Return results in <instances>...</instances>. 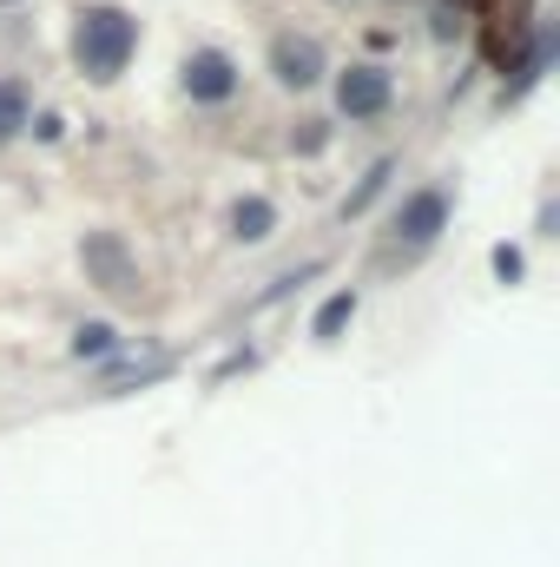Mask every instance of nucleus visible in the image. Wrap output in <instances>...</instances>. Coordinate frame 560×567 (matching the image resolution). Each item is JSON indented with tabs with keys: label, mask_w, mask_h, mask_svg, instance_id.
I'll list each match as a JSON object with an SVG mask.
<instances>
[{
	"label": "nucleus",
	"mask_w": 560,
	"mask_h": 567,
	"mask_svg": "<svg viewBox=\"0 0 560 567\" xmlns=\"http://www.w3.org/2000/svg\"><path fill=\"white\" fill-rule=\"evenodd\" d=\"M133 47H139V20H133V13H120V7H86V13H80L73 53H80V66H86L93 80H120L126 60H133Z\"/></svg>",
	"instance_id": "f257e3e1"
},
{
	"label": "nucleus",
	"mask_w": 560,
	"mask_h": 567,
	"mask_svg": "<svg viewBox=\"0 0 560 567\" xmlns=\"http://www.w3.org/2000/svg\"><path fill=\"white\" fill-rule=\"evenodd\" d=\"M390 100H396V86H390L383 66H350V73L336 80V106H343L350 120H376V113H390Z\"/></svg>",
	"instance_id": "f03ea898"
},
{
	"label": "nucleus",
	"mask_w": 560,
	"mask_h": 567,
	"mask_svg": "<svg viewBox=\"0 0 560 567\" xmlns=\"http://www.w3.org/2000/svg\"><path fill=\"white\" fill-rule=\"evenodd\" d=\"M185 93H191V100H205V106L231 100V93H238V66H231V53L198 47V53L185 60Z\"/></svg>",
	"instance_id": "7ed1b4c3"
},
{
	"label": "nucleus",
	"mask_w": 560,
	"mask_h": 567,
	"mask_svg": "<svg viewBox=\"0 0 560 567\" xmlns=\"http://www.w3.org/2000/svg\"><path fill=\"white\" fill-rule=\"evenodd\" d=\"M442 225H448V192H442V185L416 192V198H409V205L396 212V231H403L409 245H428V238H435Z\"/></svg>",
	"instance_id": "20e7f679"
},
{
	"label": "nucleus",
	"mask_w": 560,
	"mask_h": 567,
	"mask_svg": "<svg viewBox=\"0 0 560 567\" xmlns=\"http://www.w3.org/2000/svg\"><path fill=\"white\" fill-rule=\"evenodd\" d=\"M271 66H278L283 86H310V80L323 73V47H317V40H297V33H283L278 47H271Z\"/></svg>",
	"instance_id": "39448f33"
},
{
	"label": "nucleus",
	"mask_w": 560,
	"mask_h": 567,
	"mask_svg": "<svg viewBox=\"0 0 560 567\" xmlns=\"http://www.w3.org/2000/svg\"><path fill=\"white\" fill-rule=\"evenodd\" d=\"M86 271H100L106 290H133V265H126V245L120 238H93L86 245Z\"/></svg>",
	"instance_id": "423d86ee"
},
{
	"label": "nucleus",
	"mask_w": 560,
	"mask_h": 567,
	"mask_svg": "<svg viewBox=\"0 0 560 567\" xmlns=\"http://www.w3.org/2000/svg\"><path fill=\"white\" fill-rule=\"evenodd\" d=\"M271 225H278V212H271L265 198H245V205L231 212V231H238L245 245H265V238H271Z\"/></svg>",
	"instance_id": "0eeeda50"
},
{
	"label": "nucleus",
	"mask_w": 560,
	"mask_h": 567,
	"mask_svg": "<svg viewBox=\"0 0 560 567\" xmlns=\"http://www.w3.org/2000/svg\"><path fill=\"white\" fill-rule=\"evenodd\" d=\"M350 317H356V290H336V297H330V303L317 310V323H310V337H336V330H343Z\"/></svg>",
	"instance_id": "6e6552de"
},
{
	"label": "nucleus",
	"mask_w": 560,
	"mask_h": 567,
	"mask_svg": "<svg viewBox=\"0 0 560 567\" xmlns=\"http://www.w3.org/2000/svg\"><path fill=\"white\" fill-rule=\"evenodd\" d=\"M20 126H27V93L13 80H0V140H13Z\"/></svg>",
	"instance_id": "1a4fd4ad"
},
{
	"label": "nucleus",
	"mask_w": 560,
	"mask_h": 567,
	"mask_svg": "<svg viewBox=\"0 0 560 567\" xmlns=\"http://www.w3.org/2000/svg\"><path fill=\"white\" fill-rule=\"evenodd\" d=\"M73 350H80V357H106V350H113V323H86V330L73 337Z\"/></svg>",
	"instance_id": "9d476101"
},
{
	"label": "nucleus",
	"mask_w": 560,
	"mask_h": 567,
	"mask_svg": "<svg viewBox=\"0 0 560 567\" xmlns=\"http://www.w3.org/2000/svg\"><path fill=\"white\" fill-rule=\"evenodd\" d=\"M495 271H501V278H521V258H515V251L501 245V251H495Z\"/></svg>",
	"instance_id": "9b49d317"
}]
</instances>
